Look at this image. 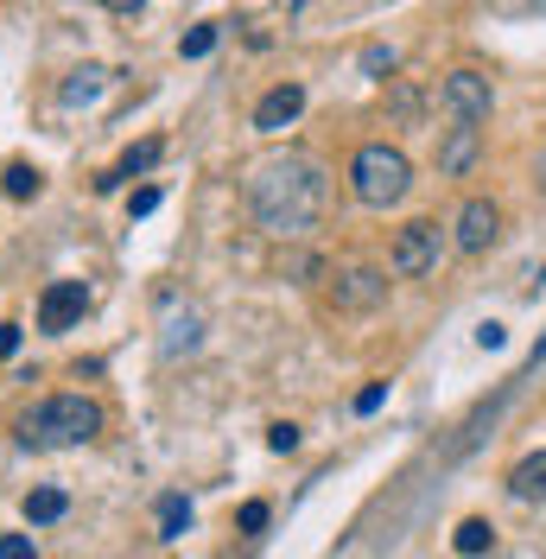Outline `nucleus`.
Instances as JSON below:
<instances>
[{"mask_svg": "<svg viewBox=\"0 0 546 559\" xmlns=\"http://www.w3.org/2000/svg\"><path fill=\"white\" fill-rule=\"evenodd\" d=\"M331 204V178L311 153H273L248 173V216L268 229V236H306L318 229V216Z\"/></svg>", "mask_w": 546, "mask_h": 559, "instance_id": "nucleus-1", "label": "nucleus"}, {"mask_svg": "<svg viewBox=\"0 0 546 559\" xmlns=\"http://www.w3.org/2000/svg\"><path fill=\"white\" fill-rule=\"evenodd\" d=\"M103 432V407L90 401V394H51V401H38L33 414L20 419V439L33 445V452H64V445H90Z\"/></svg>", "mask_w": 546, "mask_h": 559, "instance_id": "nucleus-2", "label": "nucleus"}, {"mask_svg": "<svg viewBox=\"0 0 546 559\" xmlns=\"http://www.w3.org/2000/svg\"><path fill=\"white\" fill-rule=\"evenodd\" d=\"M349 191H356V204H369V210L401 204L413 191V159L401 146H388V140H369V146H356V159H349Z\"/></svg>", "mask_w": 546, "mask_h": 559, "instance_id": "nucleus-3", "label": "nucleus"}, {"mask_svg": "<svg viewBox=\"0 0 546 559\" xmlns=\"http://www.w3.org/2000/svg\"><path fill=\"white\" fill-rule=\"evenodd\" d=\"M439 254H444L439 223H407V229L394 236V248H388V274L419 280V274H432V267H439Z\"/></svg>", "mask_w": 546, "mask_h": 559, "instance_id": "nucleus-4", "label": "nucleus"}, {"mask_svg": "<svg viewBox=\"0 0 546 559\" xmlns=\"http://www.w3.org/2000/svg\"><path fill=\"white\" fill-rule=\"evenodd\" d=\"M444 108H451V121L483 128V121H489V108H496L489 76H483V70H451V76H444Z\"/></svg>", "mask_w": 546, "mask_h": 559, "instance_id": "nucleus-5", "label": "nucleus"}, {"mask_svg": "<svg viewBox=\"0 0 546 559\" xmlns=\"http://www.w3.org/2000/svg\"><path fill=\"white\" fill-rule=\"evenodd\" d=\"M83 312H90V286L83 280H51L38 293V331H70V324H83Z\"/></svg>", "mask_w": 546, "mask_h": 559, "instance_id": "nucleus-6", "label": "nucleus"}, {"mask_svg": "<svg viewBox=\"0 0 546 559\" xmlns=\"http://www.w3.org/2000/svg\"><path fill=\"white\" fill-rule=\"evenodd\" d=\"M299 115H306V83H273L268 96L254 103V128L261 134H286Z\"/></svg>", "mask_w": 546, "mask_h": 559, "instance_id": "nucleus-7", "label": "nucleus"}, {"mask_svg": "<svg viewBox=\"0 0 546 559\" xmlns=\"http://www.w3.org/2000/svg\"><path fill=\"white\" fill-rule=\"evenodd\" d=\"M496 236H502V210L489 204V198H471V204L458 210V248L464 254H483Z\"/></svg>", "mask_w": 546, "mask_h": 559, "instance_id": "nucleus-8", "label": "nucleus"}, {"mask_svg": "<svg viewBox=\"0 0 546 559\" xmlns=\"http://www.w3.org/2000/svg\"><path fill=\"white\" fill-rule=\"evenodd\" d=\"M381 299H388V274H376V267H343L337 274V306L343 312H376Z\"/></svg>", "mask_w": 546, "mask_h": 559, "instance_id": "nucleus-9", "label": "nucleus"}, {"mask_svg": "<svg viewBox=\"0 0 546 559\" xmlns=\"http://www.w3.org/2000/svg\"><path fill=\"white\" fill-rule=\"evenodd\" d=\"M477 146H483V128L451 121V134H444V146H439V173H444V178L471 173V166H477Z\"/></svg>", "mask_w": 546, "mask_h": 559, "instance_id": "nucleus-10", "label": "nucleus"}, {"mask_svg": "<svg viewBox=\"0 0 546 559\" xmlns=\"http://www.w3.org/2000/svg\"><path fill=\"white\" fill-rule=\"evenodd\" d=\"M159 153H166V140H140V146H128V153H121V166H115L108 178H96V191H115L121 178H140V173H153V166H159Z\"/></svg>", "mask_w": 546, "mask_h": 559, "instance_id": "nucleus-11", "label": "nucleus"}, {"mask_svg": "<svg viewBox=\"0 0 546 559\" xmlns=\"http://www.w3.org/2000/svg\"><path fill=\"white\" fill-rule=\"evenodd\" d=\"M509 496L514 502H541L546 496V452H534V457H521L509 471Z\"/></svg>", "mask_w": 546, "mask_h": 559, "instance_id": "nucleus-12", "label": "nucleus"}, {"mask_svg": "<svg viewBox=\"0 0 546 559\" xmlns=\"http://www.w3.org/2000/svg\"><path fill=\"white\" fill-rule=\"evenodd\" d=\"M103 83H108L103 64H83V70H70V83L58 90V96H64L70 108H76V103H96V96H103Z\"/></svg>", "mask_w": 546, "mask_h": 559, "instance_id": "nucleus-13", "label": "nucleus"}, {"mask_svg": "<svg viewBox=\"0 0 546 559\" xmlns=\"http://www.w3.org/2000/svg\"><path fill=\"white\" fill-rule=\"evenodd\" d=\"M451 547L464 559H477V554H489L496 547V527L483 522V515H471V522H458V534H451Z\"/></svg>", "mask_w": 546, "mask_h": 559, "instance_id": "nucleus-14", "label": "nucleus"}, {"mask_svg": "<svg viewBox=\"0 0 546 559\" xmlns=\"http://www.w3.org/2000/svg\"><path fill=\"white\" fill-rule=\"evenodd\" d=\"M64 509H70V496L64 489H33V496H26V522H64Z\"/></svg>", "mask_w": 546, "mask_h": 559, "instance_id": "nucleus-15", "label": "nucleus"}, {"mask_svg": "<svg viewBox=\"0 0 546 559\" xmlns=\"http://www.w3.org/2000/svg\"><path fill=\"white\" fill-rule=\"evenodd\" d=\"M0 191L20 204V198H38V166H26V159H13L7 173H0Z\"/></svg>", "mask_w": 546, "mask_h": 559, "instance_id": "nucleus-16", "label": "nucleus"}, {"mask_svg": "<svg viewBox=\"0 0 546 559\" xmlns=\"http://www.w3.org/2000/svg\"><path fill=\"white\" fill-rule=\"evenodd\" d=\"M191 527V502L185 496H159V540H178Z\"/></svg>", "mask_w": 546, "mask_h": 559, "instance_id": "nucleus-17", "label": "nucleus"}, {"mask_svg": "<svg viewBox=\"0 0 546 559\" xmlns=\"http://www.w3.org/2000/svg\"><path fill=\"white\" fill-rule=\"evenodd\" d=\"M159 349H166V356H178V349H198V318H191V312L171 318V324H166V344H159Z\"/></svg>", "mask_w": 546, "mask_h": 559, "instance_id": "nucleus-18", "label": "nucleus"}, {"mask_svg": "<svg viewBox=\"0 0 546 559\" xmlns=\"http://www.w3.org/2000/svg\"><path fill=\"white\" fill-rule=\"evenodd\" d=\"M178 51H185V58H210V51H216V26H191V33L178 38Z\"/></svg>", "mask_w": 546, "mask_h": 559, "instance_id": "nucleus-19", "label": "nucleus"}, {"mask_svg": "<svg viewBox=\"0 0 546 559\" xmlns=\"http://www.w3.org/2000/svg\"><path fill=\"white\" fill-rule=\"evenodd\" d=\"M153 210H159V185H140L128 198V216H153Z\"/></svg>", "mask_w": 546, "mask_h": 559, "instance_id": "nucleus-20", "label": "nucleus"}, {"mask_svg": "<svg viewBox=\"0 0 546 559\" xmlns=\"http://www.w3.org/2000/svg\"><path fill=\"white\" fill-rule=\"evenodd\" d=\"M241 534H261V527H268V502H241Z\"/></svg>", "mask_w": 546, "mask_h": 559, "instance_id": "nucleus-21", "label": "nucleus"}, {"mask_svg": "<svg viewBox=\"0 0 546 559\" xmlns=\"http://www.w3.org/2000/svg\"><path fill=\"white\" fill-rule=\"evenodd\" d=\"M0 559H33V534H0Z\"/></svg>", "mask_w": 546, "mask_h": 559, "instance_id": "nucleus-22", "label": "nucleus"}, {"mask_svg": "<svg viewBox=\"0 0 546 559\" xmlns=\"http://www.w3.org/2000/svg\"><path fill=\"white\" fill-rule=\"evenodd\" d=\"M268 445L273 452H299V426H268Z\"/></svg>", "mask_w": 546, "mask_h": 559, "instance_id": "nucleus-23", "label": "nucleus"}, {"mask_svg": "<svg viewBox=\"0 0 546 559\" xmlns=\"http://www.w3.org/2000/svg\"><path fill=\"white\" fill-rule=\"evenodd\" d=\"M381 401H388V388H381V382H369L363 394H356V414H376Z\"/></svg>", "mask_w": 546, "mask_h": 559, "instance_id": "nucleus-24", "label": "nucleus"}, {"mask_svg": "<svg viewBox=\"0 0 546 559\" xmlns=\"http://www.w3.org/2000/svg\"><path fill=\"white\" fill-rule=\"evenodd\" d=\"M363 70H394V51H363Z\"/></svg>", "mask_w": 546, "mask_h": 559, "instance_id": "nucleus-25", "label": "nucleus"}, {"mask_svg": "<svg viewBox=\"0 0 546 559\" xmlns=\"http://www.w3.org/2000/svg\"><path fill=\"white\" fill-rule=\"evenodd\" d=\"M20 349V324H0V356H13Z\"/></svg>", "mask_w": 546, "mask_h": 559, "instance_id": "nucleus-26", "label": "nucleus"}, {"mask_svg": "<svg viewBox=\"0 0 546 559\" xmlns=\"http://www.w3.org/2000/svg\"><path fill=\"white\" fill-rule=\"evenodd\" d=\"M527 7H541V0H496V13H527Z\"/></svg>", "mask_w": 546, "mask_h": 559, "instance_id": "nucleus-27", "label": "nucleus"}, {"mask_svg": "<svg viewBox=\"0 0 546 559\" xmlns=\"http://www.w3.org/2000/svg\"><path fill=\"white\" fill-rule=\"evenodd\" d=\"M103 7H108V13H134L140 0H103Z\"/></svg>", "mask_w": 546, "mask_h": 559, "instance_id": "nucleus-28", "label": "nucleus"}, {"mask_svg": "<svg viewBox=\"0 0 546 559\" xmlns=\"http://www.w3.org/2000/svg\"><path fill=\"white\" fill-rule=\"evenodd\" d=\"M534 185L546 191V146H541V159H534Z\"/></svg>", "mask_w": 546, "mask_h": 559, "instance_id": "nucleus-29", "label": "nucleus"}, {"mask_svg": "<svg viewBox=\"0 0 546 559\" xmlns=\"http://www.w3.org/2000/svg\"><path fill=\"white\" fill-rule=\"evenodd\" d=\"M541 356H546V337H541V349H534V362H541Z\"/></svg>", "mask_w": 546, "mask_h": 559, "instance_id": "nucleus-30", "label": "nucleus"}]
</instances>
